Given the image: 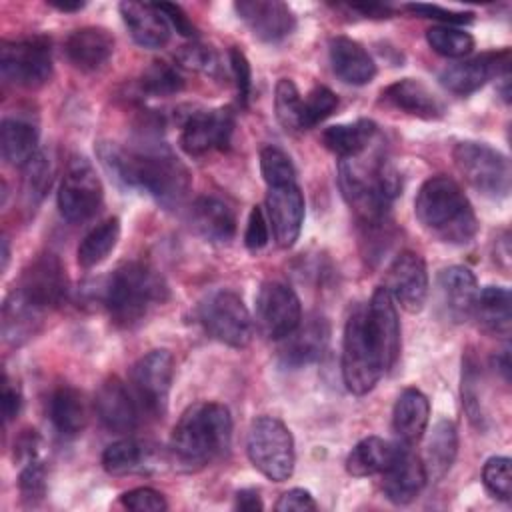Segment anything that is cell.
<instances>
[{
    "mask_svg": "<svg viewBox=\"0 0 512 512\" xmlns=\"http://www.w3.org/2000/svg\"><path fill=\"white\" fill-rule=\"evenodd\" d=\"M48 4L60 12H80L86 2H80V0H48Z\"/></svg>",
    "mask_w": 512,
    "mask_h": 512,
    "instance_id": "cell-60",
    "label": "cell"
},
{
    "mask_svg": "<svg viewBox=\"0 0 512 512\" xmlns=\"http://www.w3.org/2000/svg\"><path fill=\"white\" fill-rule=\"evenodd\" d=\"M44 312L28 304L14 290L2 304V338L10 346H22L42 326Z\"/></svg>",
    "mask_w": 512,
    "mask_h": 512,
    "instance_id": "cell-32",
    "label": "cell"
},
{
    "mask_svg": "<svg viewBox=\"0 0 512 512\" xmlns=\"http://www.w3.org/2000/svg\"><path fill=\"white\" fill-rule=\"evenodd\" d=\"M260 172L268 188L296 182L294 164L290 156L278 146H264L260 150Z\"/></svg>",
    "mask_w": 512,
    "mask_h": 512,
    "instance_id": "cell-44",
    "label": "cell"
},
{
    "mask_svg": "<svg viewBox=\"0 0 512 512\" xmlns=\"http://www.w3.org/2000/svg\"><path fill=\"white\" fill-rule=\"evenodd\" d=\"M190 224L210 242H228L236 234L234 210L216 196H200L192 202Z\"/></svg>",
    "mask_w": 512,
    "mask_h": 512,
    "instance_id": "cell-30",
    "label": "cell"
},
{
    "mask_svg": "<svg viewBox=\"0 0 512 512\" xmlns=\"http://www.w3.org/2000/svg\"><path fill=\"white\" fill-rule=\"evenodd\" d=\"M510 74V50L504 48L500 52H484L480 56L460 60L456 64L446 66L440 72V84L458 96H468L480 90L488 80L502 78Z\"/></svg>",
    "mask_w": 512,
    "mask_h": 512,
    "instance_id": "cell-18",
    "label": "cell"
},
{
    "mask_svg": "<svg viewBox=\"0 0 512 512\" xmlns=\"http://www.w3.org/2000/svg\"><path fill=\"white\" fill-rule=\"evenodd\" d=\"M2 78L14 86L38 88L52 76L50 40L44 36L4 40L0 44Z\"/></svg>",
    "mask_w": 512,
    "mask_h": 512,
    "instance_id": "cell-10",
    "label": "cell"
},
{
    "mask_svg": "<svg viewBox=\"0 0 512 512\" xmlns=\"http://www.w3.org/2000/svg\"><path fill=\"white\" fill-rule=\"evenodd\" d=\"M440 306L452 322H464L472 316L478 296V282L466 266H448L436 278Z\"/></svg>",
    "mask_w": 512,
    "mask_h": 512,
    "instance_id": "cell-24",
    "label": "cell"
},
{
    "mask_svg": "<svg viewBox=\"0 0 512 512\" xmlns=\"http://www.w3.org/2000/svg\"><path fill=\"white\" fill-rule=\"evenodd\" d=\"M178 60L182 62V66L198 70V72H204V74H210V76H216L218 70H220L218 54L210 46H202V44L186 46L180 52Z\"/></svg>",
    "mask_w": 512,
    "mask_h": 512,
    "instance_id": "cell-50",
    "label": "cell"
},
{
    "mask_svg": "<svg viewBox=\"0 0 512 512\" xmlns=\"http://www.w3.org/2000/svg\"><path fill=\"white\" fill-rule=\"evenodd\" d=\"M140 88L150 96H172L184 88V78L176 66L156 60L144 70Z\"/></svg>",
    "mask_w": 512,
    "mask_h": 512,
    "instance_id": "cell-43",
    "label": "cell"
},
{
    "mask_svg": "<svg viewBox=\"0 0 512 512\" xmlns=\"http://www.w3.org/2000/svg\"><path fill=\"white\" fill-rule=\"evenodd\" d=\"M478 382H480L478 362L472 352H466V356H462V404L468 412V418L476 426H480L484 420L482 406H480V394H478Z\"/></svg>",
    "mask_w": 512,
    "mask_h": 512,
    "instance_id": "cell-46",
    "label": "cell"
},
{
    "mask_svg": "<svg viewBox=\"0 0 512 512\" xmlns=\"http://www.w3.org/2000/svg\"><path fill=\"white\" fill-rule=\"evenodd\" d=\"M414 214L442 242L466 244L478 232V220L470 200L458 182L444 174L432 176L420 186L414 198Z\"/></svg>",
    "mask_w": 512,
    "mask_h": 512,
    "instance_id": "cell-4",
    "label": "cell"
},
{
    "mask_svg": "<svg viewBox=\"0 0 512 512\" xmlns=\"http://www.w3.org/2000/svg\"><path fill=\"white\" fill-rule=\"evenodd\" d=\"M482 482L486 490L498 498L508 502L512 494V476H510V458L508 456H492L486 460L482 468Z\"/></svg>",
    "mask_w": 512,
    "mask_h": 512,
    "instance_id": "cell-47",
    "label": "cell"
},
{
    "mask_svg": "<svg viewBox=\"0 0 512 512\" xmlns=\"http://www.w3.org/2000/svg\"><path fill=\"white\" fill-rule=\"evenodd\" d=\"M94 406L102 426L114 434H128L138 426L140 406L118 376H110L102 382Z\"/></svg>",
    "mask_w": 512,
    "mask_h": 512,
    "instance_id": "cell-21",
    "label": "cell"
},
{
    "mask_svg": "<svg viewBox=\"0 0 512 512\" xmlns=\"http://www.w3.org/2000/svg\"><path fill=\"white\" fill-rule=\"evenodd\" d=\"M458 454V430L452 420H440L434 424L424 450V470L428 480H442L452 468Z\"/></svg>",
    "mask_w": 512,
    "mask_h": 512,
    "instance_id": "cell-35",
    "label": "cell"
},
{
    "mask_svg": "<svg viewBox=\"0 0 512 512\" xmlns=\"http://www.w3.org/2000/svg\"><path fill=\"white\" fill-rule=\"evenodd\" d=\"M158 8L162 10V14L168 18L170 26L176 28L178 34L186 36V38H192L196 34V28L194 24L190 22V18L186 16V12L178 6V4H172V2H156Z\"/></svg>",
    "mask_w": 512,
    "mask_h": 512,
    "instance_id": "cell-55",
    "label": "cell"
},
{
    "mask_svg": "<svg viewBox=\"0 0 512 512\" xmlns=\"http://www.w3.org/2000/svg\"><path fill=\"white\" fill-rule=\"evenodd\" d=\"M384 288L406 312H420L428 298V270L424 258L412 250H402L386 272Z\"/></svg>",
    "mask_w": 512,
    "mask_h": 512,
    "instance_id": "cell-17",
    "label": "cell"
},
{
    "mask_svg": "<svg viewBox=\"0 0 512 512\" xmlns=\"http://www.w3.org/2000/svg\"><path fill=\"white\" fill-rule=\"evenodd\" d=\"M198 318L204 330L226 346L244 348L252 340L254 318L234 290L210 292L198 306Z\"/></svg>",
    "mask_w": 512,
    "mask_h": 512,
    "instance_id": "cell-9",
    "label": "cell"
},
{
    "mask_svg": "<svg viewBox=\"0 0 512 512\" xmlns=\"http://www.w3.org/2000/svg\"><path fill=\"white\" fill-rule=\"evenodd\" d=\"M152 450L136 440V438H122L106 446L102 452V466L112 476H124L132 472H142L150 462Z\"/></svg>",
    "mask_w": 512,
    "mask_h": 512,
    "instance_id": "cell-39",
    "label": "cell"
},
{
    "mask_svg": "<svg viewBox=\"0 0 512 512\" xmlns=\"http://www.w3.org/2000/svg\"><path fill=\"white\" fill-rule=\"evenodd\" d=\"M228 60H230V68H232V76H234V84H236V92H238V100L242 106L248 104L250 98V90H252V70H250V62L244 56V52L236 46H232L228 50Z\"/></svg>",
    "mask_w": 512,
    "mask_h": 512,
    "instance_id": "cell-51",
    "label": "cell"
},
{
    "mask_svg": "<svg viewBox=\"0 0 512 512\" xmlns=\"http://www.w3.org/2000/svg\"><path fill=\"white\" fill-rule=\"evenodd\" d=\"M328 56L334 74L352 86H364L374 80L376 64L368 50L348 36H336L328 44Z\"/></svg>",
    "mask_w": 512,
    "mask_h": 512,
    "instance_id": "cell-27",
    "label": "cell"
},
{
    "mask_svg": "<svg viewBox=\"0 0 512 512\" xmlns=\"http://www.w3.org/2000/svg\"><path fill=\"white\" fill-rule=\"evenodd\" d=\"M246 452L252 466L268 480L284 482L294 472L296 452L292 432L274 416H258L252 420Z\"/></svg>",
    "mask_w": 512,
    "mask_h": 512,
    "instance_id": "cell-6",
    "label": "cell"
},
{
    "mask_svg": "<svg viewBox=\"0 0 512 512\" xmlns=\"http://www.w3.org/2000/svg\"><path fill=\"white\" fill-rule=\"evenodd\" d=\"M278 512H306V510H316V502L312 498V494L304 488H292L288 492H284L276 506H274Z\"/></svg>",
    "mask_w": 512,
    "mask_h": 512,
    "instance_id": "cell-54",
    "label": "cell"
},
{
    "mask_svg": "<svg viewBox=\"0 0 512 512\" xmlns=\"http://www.w3.org/2000/svg\"><path fill=\"white\" fill-rule=\"evenodd\" d=\"M36 448H38V436L34 430H26L18 442L14 444V454L26 462L36 458Z\"/></svg>",
    "mask_w": 512,
    "mask_h": 512,
    "instance_id": "cell-57",
    "label": "cell"
},
{
    "mask_svg": "<svg viewBox=\"0 0 512 512\" xmlns=\"http://www.w3.org/2000/svg\"><path fill=\"white\" fill-rule=\"evenodd\" d=\"M270 240V224L268 218L262 210V206H254L250 210L248 216V224H246V232H244V244L248 250L256 252L262 250Z\"/></svg>",
    "mask_w": 512,
    "mask_h": 512,
    "instance_id": "cell-52",
    "label": "cell"
},
{
    "mask_svg": "<svg viewBox=\"0 0 512 512\" xmlns=\"http://www.w3.org/2000/svg\"><path fill=\"white\" fill-rule=\"evenodd\" d=\"M382 374H384V368L370 340L364 308L356 306L344 324V336H342L344 386L348 392L356 396H364L376 386Z\"/></svg>",
    "mask_w": 512,
    "mask_h": 512,
    "instance_id": "cell-7",
    "label": "cell"
},
{
    "mask_svg": "<svg viewBox=\"0 0 512 512\" xmlns=\"http://www.w3.org/2000/svg\"><path fill=\"white\" fill-rule=\"evenodd\" d=\"M104 198L102 182L84 156H72L58 188V208L68 222L92 218Z\"/></svg>",
    "mask_w": 512,
    "mask_h": 512,
    "instance_id": "cell-11",
    "label": "cell"
},
{
    "mask_svg": "<svg viewBox=\"0 0 512 512\" xmlns=\"http://www.w3.org/2000/svg\"><path fill=\"white\" fill-rule=\"evenodd\" d=\"M22 170H24V178H22L24 198L28 206H36L52 184V176H54L52 160L46 156V152L38 150V154Z\"/></svg>",
    "mask_w": 512,
    "mask_h": 512,
    "instance_id": "cell-42",
    "label": "cell"
},
{
    "mask_svg": "<svg viewBox=\"0 0 512 512\" xmlns=\"http://www.w3.org/2000/svg\"><path fill=\"white\" fill-rule=\"evenodd\" d=\"M352 10L360 12L366 18H390L392 8L388 4H378V2H364V4H350Z\"/></svg>",
    "mask_w": 512,
    "mask_h": 512,
    "instance_id": "cell-59",
    "label": "cell"
},
{
    "mask_svg": "<svg viewBox=\"0 0 512 512\" xmlns=\"http://www.w3.org/2000/svg\"><path fill=\"white\" fill-rule=\"evenodd\" d=\"M452 158L458 172L476 192L488 198L508 196L512 172L508 158L500 150L484 142L464 140L454 146Z\"/></svg>",
    "mask_w": 512,
    "mask_h": 512,
    "instance_id": "cell-8",
    "label": "cell"
},
{
    "mask_svg": "<svg viewBox=\"0 0 512 512\" xmlns=\"http://www.w3.org/2000/svg\"><path fill=\"white\" fill-rule=\"evenodd\" d=\"M120 504L132 512H164L168 508L166 498L148 486L132 488L120 496Z\"/></svg>",
    "mask_w": 512,
    "mask_h": 512,
    "instance_id": "cell-49",
    "label": "cell"
},
{
    "mask_svg": "<svg viewBox=\"0 0 512 512\" xmlns=\"http://www.w3.org/2000/svg\"><path fill=\"white\" fill-rule=\"evenodd\" d=\"M366 328L384 372L392 370L400 356V320L396 304L384 286H378L364 308Z\"/></svg>",
    "mask_w": 512,
    "mask_h": 512,
    "instance_id": "cell-16",
    "label": "cell"
},
{
    "mask_svg": "<svg viewBox=\"0 0 512 512\" xmlns=\"http://www.w3.org/2000/svg\"><path fill=\"white\" fill-rule=\"evenodd\" d=\"M100 158L124 184L144 190L162 206L180 204L190 190L188 168L164 146L120 148L106 144Z\"/></svg>",
    "mask_w": 512,
    "mask_h": 512,
    "instance_id": "cell-1",
    "label": "cell"
},
{
    "mask_svg": "<svg viewBox=\"0 0 512 512\" xmlns=\"http://www.w3.org/2000/svg\"><path fill=\"white\" fill-rule=\"evenodd\" d=\"M48 416L58 434L66 438L78 436L88 422V410L82 392L72 386H60L48 402Z\"/></svg>",
    "mask_w": 512,
    "mask_h": 512,
    "instance_id": "cell-33",
    "label": "cell"
},
{
    "mask_svg": "<svg viewBox=\"0 0 512 512\" xmlns=\"http://www.w3.org/2000/svg\"><path fill=\"white\" fill-rule=\"evenodd\" d=\"M20 406H22V394H20L18 386L12 384L8 376H4V382H2V416H4V422L14 420L20 412Z\"/></svg>",
    "mask_w": 512,
    "mask_h": 512,
    "instance_id": "cell-56",
    "label": "cell"
},
{
    "mask_svg": "<svg viewBox=\"0 0 512 512\" xmlns=\"http://www.w3.org/2000/svg\"><path fill=\"white\" fill-rule=\"evenodd\" d=\"M400 446V442L394 444L380 436H366L348 454L346 472L356 478L382 474L396 458Z\"/></svg>",
    "mask_w": 512,
    "mask_h": 512,
    "instance_id": "cell-34",
    "label": "cell"
},
{
    "mask_svg": "<svg viewBox=\"0 0 512 512\" xmlns=\"http://www.w3.org/2000/svg\"><path fill=\"white\" fill-rule=\"evenodd\" d=\"M234 132V112L230 108L192 112L180 132V146L188 156H204L214 150H224Z\"/></svg>",
    "mask_w": 512,
    "mask_h": 512,
    "instance_id": "cell-15",
    "label": "cell"
},
{
    "mask_svg": "<svg viewBox=\"0 0 512 512\" xmlns=\"http://www.w3.org/2000/svg\"><path fill=\"white\" fill-rule=\"evenodd\" d=\"M376 130L378 128L372 120L360 118V120H354L348 124H334V126L326 128L322 132V142L340 160L356 158L370 146Z\"/></svg>",
    "mask_w": 512,
    "mask_h": 512,
    "instance_id": "cell-37",
    "label": "cell"
},
{
    "mask_svg": "<svg viewBox=\"0 0 512 512\" xmlns=\"http://www.w3.org/2000/svg\"><path fill=\"white\" fill-rule=\"evenodd\" d=\"M266 214L272 236L280 248H292L304 222V196L296 182L270 186L266 192Z\"/></svg>",
    "mask_w": 512,
    "mask_h": 512,
    "instance_id": "cell-19",
    "label": "cell"
},
{
    "mask_svg": "<svg viewBox=\"0 0 512 512\" xmlns=\"http://www.w3.org/2000/svg\"><path fill=\"white\" fill-rule=\"evenodd\" d=\"M120 240V220L116 216L96 224L78 244L76 258L82 268H94L108 258Z\"/></svg>",
    "mask_w": 512,
    "mask_h": 512,
    "instance_id": "cell-38",
    "label": "cell"
},
{
    "mask_svg": "<svg viewBox=\"0 0 512 512\" xmlns=\"http://www.w3.org/2000/svg\"><path fill=\"white\" fill-rule=\"evenodd\" d=\"M230 440V410L218 402H196L176 422L170 436V452L182 468L196 470L224 456Z\"/></svg>",
    "mask_w": 512,
    "mask_h": 512,
    "instance_id": "cell-2",
    "label": "cell"
},
{
    "mask_svg": "<svg viewBox=\"0 0 512 512\" xmlns=\"http://www.w3.org/2000/svg\"><path fill=\"white\" fill-rule=\"evenodd\" d=\"M8 240L4 238L2 240V270H6V266H8Z\"/></svg>",
    "mask_w": 512,
    "mask_h": 512,
    "instance_id": "cell-62",
    "label": "cell"
},
{
    "mask_svg": "<svg viewBox=\"0 0 512 512\" xmlns=\"http://www.w3.org/2000/svg\"><path fill=\"white\" fill-rule=\"evenodd\" d=\"M274 112L286 132L302 130V96L290 78H280L276 82Z\"/></svg>",
    "mask_w": 512,
    "mask_h": 512,
    "instance_id": "cell-41",
    "label": "cell"
},
{
    "mask_svg": "<svg viewBox=\"0 0 512 512\" xmlns=\"http://www.w3.org/2000/svg\"><path fill=\"white\" fill-rule=\"evenodd\" d=\"M172 378L174 358L168 350H150L136 360L130 372V384L140 412L150 416H162L166 412Z\"/></svg>",
    "mask_w": 512,
    "mask_h": 512,
    "instance_id": "cell-12",
    "label": "cell"
},
{
    "mask_svg": "<svg viewBox=\"0 0 512 512\" xmlns=\"http://www.w3.org/2000/svg\"><path fill=\"white\" fill-rule=\"evenodd\" d=\"M120 14L130 36L144 48H160L170 38V22L156 2H120Z\"/></svg>",
    "mask_w": 512,
    "mask_h": 512,
    "instance_id": "cell-25",
    "label": "cell"
},
{
    "mask_svg": "<svg viewBox=\"0 0 512 512\" xmlns=\"http://www.w3.org/2000/svg\"><path fill=\"white\" fill-rule=\"evenodd\" d=\"M328 336H330V326L326 318L322 316L302 318V322L288 336L280 340L278 356L284 366L302 368L306 364L316 362L322 356L328 344Z\"/></svg>",
    "mask_w": 512,
    "mask_h": 512,
    "instance_id": "cell-22",
    "label": "cell"
},
{
    "mask_svg": "<svg viewBox=\"0 0 512 512\" xmlns=\"http://www.w3.org/2000/svg\"><path fill=\"white\" fill-rule=\"evenodd\" d=\"M234 508L238 510H246V512H256V510H262L264 504L260 500V494L252 488H244V490H238L236 492V502H234Z\"/></svg>",
    "mask_w": 512,
    "mask_h": 512,
    "instance_id": "cell-58",
    "label": "cell"
},
{
    "mask_svg": "<svg viewBox=\"0 0 512 512\" xmlns=\"http://www.w3.org/2000/svg\"><path fill=\"white\" fill-rule=\"evenodd\" d=\"M430 420V402L418 388H406L392 408V430L402 446H414L422 440Z\"/></svg>",
    "mask_w": 512,
    "mask_h": 512,
    "instance_id": "cell-28",
    "label": "cell"
},
{
    "mask_svg": "<svg viewBox=\"0 0 512 512\" xmlns=\"http://www.w3.org/2000/svg\"><path fill=\"white\" fill-rule=\"evenodd\" d=\"M0 150L10 166L24 168L38 154V128L24 118H4L0 124Z\"/></svg>",
    "mask_w": 512,
    "mask_h": 512,
    "instance_id": "cell-36",
    "label": "cell"
},
{
    "mask_svg": "<svg viewBox=\"0 0 512 512\" xmlns=\"http://www.w3.org/2000/svg\"><path fill=\"white\" fill-rule=\"evenodd\" d=\"M20 496L26 504H36L46 496V466L40 460H30L24 464L18 476Z\"/></svg>",
    "mask_w": 512,
    "mask_h": 512,
    "instance_id": "cell-48",
    "label": "cell"
},
{
    "mask_svg": "<svg viewBox=\"0 0 512 512\" xmlns=\"http://www.w3.org/2000/svg\"><path fill=\"white\" fill-rule=\"evenodd\" d=\"M254 320L258 330L270 340H282L302 322L298 294L282 282H264L256 294Z\"/></svg>",
    "mask_w": 512,
    "mask_h": 512,
    "instance_id": "cell-14",
    "label": "cell"
},
{
    "mask_svg": "<svg viewBox=\"0 0 512 512\" xmlns=\"http://www.w3.org/2000/svg\"><path fill=\"white\" fill-rule=\"evenodd\" d=\"M428 476L422 458L410 446H400L392 464L382 472V490L392 504H410L422 492Z\"/></svg>",
    "mask_w": 512,
    "mask_h": 512,
    "instance_id": "cell-23",
    "label": "cell"
},
{
    "mask_svg": "<svg viewBox=\"0 0 512 512\" xmlns=\"http://www.w3.org/2000/svg\"><path fill=\"white\" fill-rule=\"evenodd\" d=\"M496 364L500 366V372L504 374V378L508 380V374H510V362H508V350L502 352L500 358H496Z\"/></svg>",
    "mask_w": 512,
    "mask_h": 512,
    "instance_id": "cell-61",
    "label": "cell"
},
{
    "mask_svg": "<svg viewBox=\"0 0 512 512\" xmlns=\"http://www.w3.org/2000/svg\"><path fill=\"white\" fill-rule=\"evenodd\" d=\"M14 292L44 314L58 308L68 296V276L64 264L52 252L40 254L22 272Z\"/></svg>",
    "mask_w": 512,
    "mask_h": 512,
    "instance_id": "cell-13",
    "label": "cell"
},
{
    "mask_svg": "<svg viewBox=\"0 0 512 512\" xmlns=\"http://www.w3.org/2000/svg\"><path fill=\"white\" fill-rule=\"evenodd\" d=\"M338 106V96L328 86L312 88L302 100V130L326 120Z\"/></svg>",
    "mask_w": 512,
    "mask_h": 512,
    "instance_id": "cell-45",
    "label": "cell"
},
{
    "mask_svg": "<svg viewBox=\"0 0 512 512\" xmlns=\"http://www.w3.org/2000/svg\"><path fill=\"white\" fill-rule=\"evenodd\" d=\"M68 60L82 72L100 70L114 52V36L100 26L74 30L64 44Z\"/></svg>",
    "mask_w": 512,
    "mask_h": 512,
    "instance_id": "cell-26",
    "label": "cell"
},
{
    "mask_svg": "<svg viewBox=\"0 0 512 512\" xmlns=\"http://www.w3.org/2000/svg\"><path fill=\"white\" fill-rule=\"evenodd\" d=\"M338 184L362 228L388 224L390 204L402 188L398 170L382 156L370 164L356 158L340 160Z\"/></svg>",
    "mask_w": 512,
    "mask_h": 512,
    "instance_id": "cell-3",
    "label": "cell"
},
{
    "mask_svg": "<svg viewBox=\"0 0 512 512\" xmlns=\"http://www.w3.org/2000/svg\"><path fill=\"white\" fill-rule=\"evenodd\" d=\"M426 42L436 54L446 58H464L474 50L472 34L456 26H430L426 30Z\"/></svg>",
    "mask_w": 512,
    "mask_h": 512,
    "instance_id": "cell-40",
    "label": "cell"
},
{
    "mask_svg": "<svg viewBox=\"0 0 512 512\" xmlns=\"http://www.w3.org/2000/svg\"><path fill=\"white\" fill-rule=\"evenodd\" d=\"M168 286L144 262L120 264L104 284L102 302L112 322L122 328L138 324L152 306L166 302Z\"/></svg>",
    "mask_w": 512,
    "mask_h": 512,
    "instance_id": "cell-5",
    "label": "cell"
},
{
    "mask_svg": "<svg viewBox=\"0 0 512 512\" xmlns=\"http://www.w3.org/2000/svg\"><path fill=\"white\" fill-rule=\"evenodd\" d=\"M472 316L484 332L498 338H508L512 326L510 290L504 286H486L478 290Z\"/></svg>",
    "mask_w": 512,
    "mask_h": 512,
    "instance_id": "cell-31",
    "label": "cell"
},
{
    "mask_svg": "<svg viewBox=\"0 0 512 512\" xmlns=\"http://www.w3.org/2000/svg\"><path fill=\"white\" fill-rule=\"evenodd\" d=\"M234 10L262 42H280L296 28L294 12L280 0H240Z\"/></svg>",
    "mask_w": 512,
    "mask_h": 512,
    "instance_id": "cell-20",
    "label": "cell"
},
{
    "mask_svg": "<svg viewBox=\"0 0 512 512\" xmlns=\"http://www.w3.org/2000/svg\"><path fill=\"white\" fill-rule=\"evenodd\" d=\"M406 10H410L416 16L422 18H434L440 20L444 26H454V24H468L472 22V12H462V10H448L436 4H406Z\"/></svg>",
    "mask_w": 512,
    "mask_h": 512,
    "instance_id": "cell-53",
    "label": "cell"
},
{
    "mask_svg": "<svg viewBox=\"0 0 512 512\" xmlns=\"http://www.w3.org/2000/svg\"><path fill=\"white\" fill-rule=\"evenodd\" d=\"M382 98L406 114L436 120L444 114V102L420 80L402 78L382 90Z\"/></svg>",
    "mask_w": 512,
    "mask_h": 512,
    "instance_id": "cell-29",
    "label": "cell"
}]
</instances>
